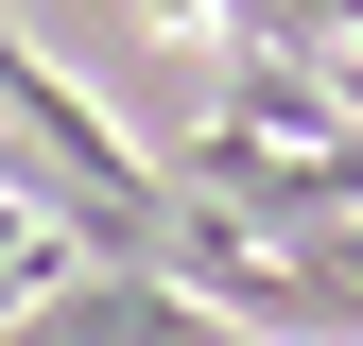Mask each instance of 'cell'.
Instances as JSON below:
<instances>
[{
	"mask_svg": "<svg viewBox=\"0 0 363 346\" xmlns=\"http://www.w3.org/2000/svg\"><path fill=\"white\" fill-rule=\"evenodd\" d=\"M52 277H69V242H52V208H35V191H0V312H35Z\"/></svg>",
	"mask_w": 363,
	"mask_h": 346,
	"instance_id": "cell-2",
	"label": "cell"
},
{
	"mask_svg": "<svg viewBox=\"0 0 363 346\" xmlns=\"http://www.w3.org/2000/svg\"><path fill=\"white\" fill-rule=\"evenodd\" d=\"M225 121L277 139V156H346V86H329V52H242V35H225Z\"/></svg>",
	"mask_w": 363,
	"mask_h": 346,
	"instance_id": "cell-1",
	"label": "cell"
}]
</instances>
